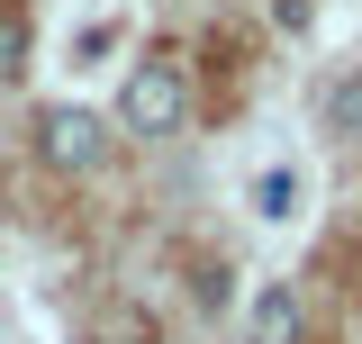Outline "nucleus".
<instances>
[{
    "label": "nucleus",
    "mask_w": 362,
    "mask_h": 344,
    "mask_svg": "<svg viewBox=\"0 0 362 344\" xmlns=\"http://www.w3.org/2000/svg\"><path fill=\"white\" fill-rule=\"evenodd\" d=\"M28 45H37V28H28V9H18V0H0V82H9V73L28 64Z\"/></svg>",
    "instance_id": "20e7f679"
},
{
    "label": "nucleus",
    "mask_w": 362,
    "mask_h": 344,
    "mask_svg": "<svg viewBox=\"0 0 362 344\" xmlns=\"http://www.w3.org/2000/svg\"><path fill=\"white\" fill-rule=\"evenodd\" d=\"M254 200H263V217H281V209H290V172H263V181H254Z\"/></svg>",
    "instance_id": "39448f33"
},
{
    "label": "nucleus",
    "mask_w": 362,
    "mask_h": 344,
    "mask_svg": "<svg viewBox=\"0 0 362 344\" xmlns=\"http://www.w3.org/2000/svg\"><path fill=\"white\" fill-rule=\"evenodd\" d=\"M190 118V73L181 64H136L127 91H118V127L127 136H181Z\"/></svg>",
    "instance_id": "f257e3e1"
},
{
    "label": "nucleus",
    "mask_w": 362,
    "mask_h": 344,
    "mask_svg": "<svg viewBox=\"0 0 362 344\" xmlns=\"http://www.w3.org/2000/svg\"><path fill=\"white\" fill-rule=\"evenodd\" d=\"M335 127H344V136L362 127V82H344V91H335Z\"/></svg>",
    "instance_id": "423d86ee"
},
{
    "label": "nucleus",
    "mask_w": 362,
    "mask_h": 344,
    "mask_svg": "<svg viewBox=\"0 0 362 344\" xmlns=\"http://www.w3.org/2000/svg\"><path fill=\"white\" fill-rule=\"evenodd\" d=\"M299 326H308L299 317V290L290 281H263L254 290V344H299Z\"/></svg>",
    "instance_id": "7ed1b4c3"
},
{
    "label": "nucleus",
    "mask_w": 362,
    "mask_h": 344,
    "mask_svg": "<svg viewBox=\"0 0 362 344\" xmlns=\"http://www.w3.org/2000/svg\"><path fill=\"white\" fill-rule=\"evenodd\" d=\"M37 154L45 172H100V154H109V127L90 118V109H73V100H54V109H37Z\"/></svg>",
    "instance_id": "f03ea898"
}]
</instances>
